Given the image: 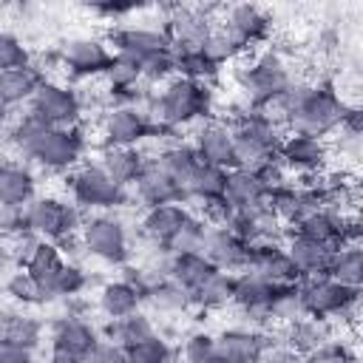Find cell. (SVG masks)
<instances>
[{"label":"cell","mask_w":363,"mask_h":363,"mask_svg":"<svg viewBox=\"0 0 363 363\" xmlns=\"http://www.w3.org/2000/svg\"><path fill=\"white\" fill-rule=\"evenodd\" d=\"M17 233H26V213H23V207L0 204V238H11Z\"/></svg>","instance_id":"obj_54"},{"label":"cell","mask_w":363,"mask_h":363,"mask_svg":"<svg viewBox=\"0 0 363 363\" xmlns=\"http://www.w3.org/2000/svg\"><path fill=\"white\" fill-rule=\"evenodd\" d=\"M91 11L99 14V17H108V20H113V23H122L128 14L139 11V6H136V3H94Z\"/></svg>","instance_id":"obj_55"},{"label":"cell","mask_w":363,"mask_h":363,"mask_svg":"<svg viewBox=\"0 0 363 363\" xmlns=\"http://www.w3.org/2000/svg\"><path fill=\"white\" fill-rule=\"evenodd\" d=\"M201 255L221 272H244L247 269V255H250V244H244L238 235H233L227 227H210L204 233V244H201Z\"/></svg>","instance_id":"obj_20"},{"label":"cell","mask_w":363,"mask_h":363,"mask_svg":"<svg viewBox=\"0 0 363 363\" xmlns=\"http://www.w3.org/2000/svg\"><path fill=\"white\" fill-rule=\"evenodd\" d=\"M133 199L142 204V207H156V204H173V201H182L184 204V193L182 187L162 170V164L156 159H145L133 187H130Z\"/></svg>","instance_id":"obj_21"},{"label":"cell","mask_w":363,"mask_h":363,"mask_svg":"<svg viewBox=\"0 0 363 363\" xmlns=\"http://www.w3.org/2000/svg\"><path fill=\"white\" fill-rule=\"evenodd\" d=\"M3 292L17 303V306H23V309H28V306H43V303H48V295H45V289L23 269V267H17L9 278H6V284H3Z\"/></svg>","instance_id":"obj_43"},{"label":"cell","mask_w":363,"mask_h":363,"mask_svg":"<svg viewBox=\"0 0 363 363\" xmlns=\"http://www.w3.org/2000/svg\"><path fill=\"white\" fill-rule=\"evenodd\" d=\"M173 60H176V77H184V79H193V82H201L210 88L221 74V65H216L204 54V48L201 51H173Z\"/></svg>","instance_id":"obj_42"},{"label":"cell","mask_w":363,"mask_h":363,"mask_svg":"<svg viewBox=\"0 0 363 363\" xmlns=\"http://www.w3.org/2000/svg\"><path fill=\"white\" fill-rule=\"evenodd\" d=\"M85 363H128V354H125V346H119L113 340H105L99 335V340L91 349V354H88Z\"/></svg>","instance_id":"obj_53"},{"label":"cell","mask_w":363,"mask_h":363,"mask_svg":"<svg viewBox=\"0 0 363 363\" xmlns=\"http://www.w3.org/2000/svg\"><path fill=\"white\" fill-rule=\"evenodd\" d=\"M111 57H113L111 45L99 37H71L60 48L62 71L74 79H82V82L102 79V74L111 65Z\"/></svg>","instance_id":"obj_13"},{"label":"cell","mask_w":363,"mask_h":363,"mask_svg":"<svg viewBox=\"0 0 363 363\" xmlns=\"http://www.w3.org/2000/svg\"><path fill=\"white\" fill-rule=\"evenodd\" d=\"M233 128V147H235V167H261L269 159H278V147L284 139V128L272 122L264 111L244 108L230 122Z\"/></svg>","instance_id":"obj_2"},{"label":"cell","mask_w":363,"mask_h":363,"mask_svg":"<svg viewBox=\"0 0 363 363\" xmlns=\"http://www.w3.org/2000/svg\"><path fill=\"white\" fill-rule=\"evenodd\" d=\"M193 150L204 164L233 170L235 167V147H233V128L224 119H204L196 125L193 133Z\"/></svg>","instance_id":"obj_17"},{"label":"cell","mask_w":363,"mask_h":363,"mask_svg":"<svg viewBox=\"0 0 363 363\" xmlns=\"http://www.w3.org/2000/svg\"><path fill=\"white\" fill-rule=\"evenodd\" d=\"M153 332H159L156 323H153V318H150L145 309H139V312H130V315H125V318L105 320L102 337H105V340H113V343H119V346L128 349V346H133V343L150 337Z\"/></svg>","instance_id":"obj_35"},{"label":"cell","mask_w":363,"mask_h":363,"mask_svg":"<svg viewBox=\"0 0 363 363\" xmlns=\"http://www.w3.org/2000/svg\"><path fill=\"white\" fill-rule=\"evenodd\" d=\"M332 159V145L329 139H315V136H301V133H284L281 147H278V162L289 176L309 179L320 176Z\"/></svg>","instance_id":"obj_12"},{"label":"cell","mask_w":363,"mask_h":363,"mask_svg":"<svg viewBox=\"0 0 363 363\" xmlns=\"http://www.w3.org/2000/svg\"><path fill=\"white\" fill-rule=\"evenodd\" d=\"M343 221H346V216L320 207V210L303 216V218L292 227V233H298V235H303V238H312V241H318V244H326V247L337 250V247H343Z\"/></svg>","instance_id":"obj_29"},{"label":"cell","mask_w":363,"mask_h":363,"mask_svg":"<svg viewBox=\"0 0 363 363\" xmlns=\"http://www.w3.org/2000/svg\"><path fill=\"white\" fill-rule=\"evenodd\" d=\"M85 284H88V275H85V269H82L79 264H74V261H68V258H65L62 269L57 272L54 284L48 286V301H51V298L68 301V298L79 295V292L85 289Z\"/></svg>","instance_id":"obj_47"},{"label":"cell","mask_w":363,"mask_h":363,"mask_svg":"<svg viewBox=\"0 0 363 363\" xmlns=\"http://www.w3.org/2000/svg\"><path fill=\"white\" fill-rule=\"evenodd\" d=\"M301 363H357V354L346 340L335 337V340L312 349L309 354H303Z\"/></svg>","instance_id":"obj_51"},{"label":"cell","mask_w":363,"mask_h":363,"mask_svg":"<svg viewBox=\"0 0 363 363\" xmlns=\"http://www.w3.org/2000/svg\"><path fill=\"white\" fill-rule=\"evenodd\" d=\"M37 196V176L23 162H6L0 167V204L26 207Z\"/></svg>","instance_id":"obj_28"},{"label":"cell","mask_w":363,"mask_h":363,"mask_svg":"<svg viewBox=\"0 0 363 363\" xmlns=\"http://www.w3.org/2000/svg\"><path fill=\"white\" fill-rule=\"evenodd\" d=\"M267 343V332L250 326H227L216 335L221 363H258Z\"/></svg>","instance_id":"obj_22"},{"label":"cell","mask_w":363,"mask_h":363,"mask_svg":"<svg viewBox=\"0 0 363 363\" xmlns=\"http://www.w3.org/2000/svg\"><path fill=\"white\" fill-rule=\"evenodd\" d=\"M284 250L292 258V264L301 272V278L326 275L329 272V264H332V255H335L332 247L318 244L312 238H303V235H298L292 230H286V235H284Z\"/></svg>","instance_id":"obj_23"},{"label":"cell","mask_w":363,"mask_h":363,"mask_svg":"<svg viewBox=\"0 0 363 363\" xmlns=\"http://www.w3.org/2000/svg\"><path fill=\"white\" fill-rule=\"evenodd\" d=\"M65 184H68L71 201L82 213H105V210H116L128 201V190H122L116 182H111L108 173L96 162H79L68 173Z\"/></svg>","instance_id":"obj_7"},{"label":"cell","mask_w":363,"mask_h":363,"mask_svg":"<svg viewBox=\"0 0 363 363\" xmlns=\"http://www.w3.org/2000/svg\"><path fill=\"white\" fill-rule=\"evenodd\" d=\"M43 337H45V323L34 312L17 309V312H6L0 320V340H6V343L26 346V349L37 352Z\"/></svg>","instance_id":"obj_31"},{"label":"cell","mask_w":363,"mask_h":363,"mask_svg":"<svg viewBox=\"0 0 363 363\" xmlns=\"http://www.w3.org/2000/svg\"><path fill=\"white\" fill-rule=\"evenodd\" d=\"M28 62H31V51L26 48V43L11 31H0V74L23 68Z\"/></svg>","instance_id":"obj_50"},{"label":"cell","mask_w":363,"mask_h":363,"mask_svg":"<svg viewBox=\"0 0 363 363\" xmlns=\"http://www.w3.org/2000/svg\"><path fill=\"white\" fill-rule=\"evenodd\" d=\"M96 164L108 173L111 182H116L122 190H130L142 164H145V153L139 147H113V145H102Z\"/></svg>","instance_id":"obj_27"},{"label":"cell","mask_w":363,"mask_h":363,"mask_svg":"<svg viewBox=\"0 0 363 363\" xmlns=\"http://www.w3.org/2000/svg\"><path fill=\"white\" fill-rule=\"evenodd\" d=\"M6 162H9V159H6V150H3V145H0V167H3Z\"/></svg>","instance_id":"obj_58"},{"label":"cell","mask_w":363,"mask_h":363,"mask_svg":"<svg viewBox=\"0 0 363 363\" xmlns=\"http://www.w3.org/2000/svg\"><path fill=\"white\" fill-rule=\"evenodd\" d=\"M102 142L113 147H142L150 136L153 122L142 105H111L102 113Z\"/></svg>","instance_id":"obj_14"},{"label":"cell","mask_w":363,"mask_h":363,"mask_svg":"<svg viewBox=\"0 0 363 363\" xmlns=\"http://www.w3.org/2000/svg\"><path fill=\"white\" fill-rule=\"evenodd\" d=\"M6 128H9V111L0 105V136L6 133Z\"/></svg>","instance_id":"obj_57"},{"label":"cell","mask_w":363,"mask_h":363,"mask_svg":"<svg viewBox=\"0 0 363 363\" xmlns=\"http://www.w3.org/2000/svg\"><path fill=\"white\" fill-rule=\"evenodd\" d=\"M26 111H31L48 128H74L82 122V113H85L79 91L60 79H43V85L37 88Z\"/></svg>","instance_id":"obj_9"},{"label":"cell","mask_w":363,"mask_h":363,"mask_svg":"<svg viewBox=\"0 0 363 363\" xmlns=\"http://www.w3.org/2000/svg\"><path fill=\"white\" fill-rule=\"evenodd\" d=\"M85 153V133L82 122L74 128H45L43 136L31 145L28 162L45 173H71Z\"/></svg>","instance_id":"obj_8"},{"label":"cell","mask_w":363,"mask_h":363,"mask_svg":"<svg viewBox=\"0 0 363 363\" xmlns=\"http://www.w3.org/2000/svg\"><path fill=\"white\" fill-rule=\"evenodd\" d=\"M247 269L267 278L272 286H286V284H298L301 272L295 269L292 258L284 250V241H261V244H250V255H247Z\"/></svg>","instance_id":"obj_19"},{"label":"cell","mask_w":363,"mask_h":363,"mask_svg":"<svg viewBox=\"0 0 363 363\" xmlns=\"http://www.w3.org/2000/svg\"><path fill=\"white\" fill-rule=\"evenodd\" d=\"M204 54H207L216 65H227V62L238 60V57L247 54V51L216 23V28H213V34H210V40H207V45H204Z\"/></svg>","instance_id":"obj_49"},{"label":"cell","mask_w":363,"mask_h":363,"mask_svg":"<svg viewBox=\"0 0 363 363\" xmlns=\"http://www.w3.org/2000/svg\"><path fill=\"white\" fill-rule=\"evenodd\" d=\"M303 315H306V309H303L298 284H286V286H275L272 289V298H269V306H267L269 326H281L284 329V326L295 323Z\"/></svg>","instance_id":"obj_40"},{"label":"cell","mask_w":363,"mask_h":363,"mask_svg":"<svg viewBox=\"0 0 363 363\" xmlns=\"http://www.w3.org/2000/svg\"><path fill=\"white\" fill-rule=\"evenodd\" d=\"M125 354H128V363H173L176 360V349L162 332H153L150 337L128 346Z\"/></svg>","instance_id":"obj_45"},{"label":"cell","mask_w":363,"mask_h":363,"mask_svg":"<svg viewBox=\"0 0 363 363\" xmlns=\"http://www.w3.org/2000/svg\"><path fill=\"white\" fill-rule=\"evenodd\" d=\"M272 284L250 269L235 272V286H233V306L247 318L250 329L267 332L269 329V318H267V306L272 298Z\"/></svg>","instance_id":"obj_16"},{"label":"cell","mask_w":363,"mask_h":363,"mask_svg":"<svg viewBox=\"0 0 363 363\" xmlns=\"http://www.w3.org/2000/svg\"><path fill=\"white\" fill-rule=\"evenodd\" d=\"M213 272H216V267L201 252H179V255H170V261H167V278L176 281L187 292H193L199 284H204Z\"/></svg>","instance_id":"obj_36"},{"label":"cell","mask_w":363,"mask_h":363,"mask_svg":"<svg viewBox=\"0 0 363 363\" xmlns=\"http://www.w3.org/2000/svg\"><path fill=\"white\" fill-rule=\"evenodd\" d=\"M3 315H6V309H3V306H0V320H3Z\"/></svg>","instance_id":"obj_60"},{"label":"cell","mask_w":363,"mask_h":363,"mask_svg":"<svg viewBox=\"0 0 363 363\" xmlns=\"http://www.w3.org/2000/svg\"><path fill=\"white\" fill-rule=\"evenodd\" d=\"M113 54H125L133 60H145L156 51H167L170 40L164 34V28H153V26H136V23H119L108 31V40Z\"/></svg>","instance_id":"obj_18"},{"label":"cell","mask_w":363,"mask_h":363,"mask_svg":"<svg viewBox=\"0 0 363 363\" xmlns=\"http://www.w3.org/2000/svg\"><path fill=\"white\" fill-rule=\"evenodd\" d=\"M326 275L349 289H360L363 286V247H337Z\"/></svg>","instance_id":"obj_41"},{"label":"cell","mask_w":363,"mask_h":363,"mask_svg":"<svg viewBox=\"0 0 363 363\" xmlns=\"http://www.w3.org/2000/svg\"><path fill=\"white\" fill-rule=\"evenodd\" d=\"M179 354H182L184 363H221L218 346H216V335H210V332H204V329L190 332V335L182 340Z\"/></svg>","instance_id":"obj_46"},{"label":"cell","mask_w":363,"mask_h":363,"mask_svg":"<svg viewBox=\"0 0 363 363\" xmlns=\"http://www.w3.org/2000/svg\"><path fill=\"white\" fill-rule=\"evenodd\" d=\"M204 233H207V221L199 216V213H190L184 218V224L162 244L170 255H179V252H201V244H204Z\"/></svg>","instance_id":"obj_44"},{"label":"cell","mask_w":363,"mask_h":363,"mask_svg":"<svg viewBox=\"0 0 363 363\" xmlns=\"http://www.w3.org/2000/svg\"><path fill=\"white\" fill-rule=\"evenodd\" d=\"M145 113L150 116L153 125L179 130V128H190L199 125L204 119H210L213 113V88L184 79V77H173L164 85H159L156 91L150 88L147 99H145Z\"/></svg>","instance_id":"obj_1"},{"label":"cell","mask_w":363,"mask_h":363,"mask_svg":"<svg viewBox=\"0 0 363 363\" xmlns=\"http://www.w3.org/2000/svg\"><path fill=\"white\" fill-rule=\"evenodd\" d=\"M156 162L162 164V170L184 190V184L190 182V176L196 173V167L201 164V159H199V153L193 150V145L190 142H173L170 147H164L159 156H156Z\"/></svg>","instance_id":"obj_39"},{"label":"cell","mask_w":363,"mask_h":363,"mask_svg":"<svg viewBox=\"0 0 363 363\" xmlns=\"http://www.w3.org/2000/svg\"><path fill=\"white\" fill-rule=\"evenodd\" d=\"M298 289L309 318H323V320H332L335 326H352L357 320L360 289H349L329 275L301 278Z\"/></svg>","instance_id":"obj_3"},{"label":"cell","mask_w":363,"mask_h":363,"mask_svg":"<svg viewBox=\"0 0 363 363\" xmlns=\"http://www.w3.org/2000/svg\"><path fill=\"white\" fill-rule=\"evenodd\" d=\"M255 176H258V182H261V187L267 190V196H269L272 190H278V187H284V184L292 182V176L284 170V164H281L278 159H269V162H264L261 167H255Z\"/></svg>","instance_id":"obj_52"},{"label":"cell","mask_w":363,"mask_h":363,"mask_svg":"<svg viewBox=\"0 0 363 363\" xmlns=\"http://www.w3.org/2000/svg\"><path fill=\"white\" fill-rule=\"evenodd\" d=\"M23 213H26V230L40 241H51V244L74 241L85 221V213L74 201H65L60 196H40V193L23 207Z\"/></svg>","instance_id":"obj_4"},{"label":"cell","mask_w":363,"mask_h":363,"mask_svg":"<svg viewBox=\"0 0 363 363\" xmlns=\"http://www.w3.org/2000/svg\"><path fill=\"white\" fill-rule=\"evenodd\" d=\"M96 309L105 320H116V318H125L130 312H139L142 309V292L136 284H130L128 278H113V281H105L96 292Z\"/></svg>","instance_id":"obj_25"},{"label":"cell","mask_w":363,"mask_h":363,"mask_svg":"<svg viewBox=\"0 0 363 363\" xmlns=\"http://www.w3.org/2000/svg\"><path fill=\"white\" fill-rule=\"evenodd\" d=\"M224 201L233 210H250L267 201V190L261 187L255 170L250 167H233L227 170V182H224Z\"/></svg>","instance_id":"obj_30"},{"label":"cell","mask_w":363,"mask_h":363,"mask_svg":"<svg viewBox=\"0 0 363 363\" xmlns=\"http://www.w3.org/2000/svg\"><path fill=\"white\" fill-rule=\"evenodd\" d=\"M233 286H235V275L216 269L204 284H199L190 292V306L199 312H221L233 306Z\"/></svg>","instance_id":"obj_33"},{"label":"cell","mask_w":363,"mask_h":363,"mask_svg":"<svg viewBox=\"0 0 363 363\" xmlns=\"http://www.w3.org/2000/svg\"><path fill=\"white\" fill-rule=\"evenodd\" d=\"M193 210L182 201H173V204H156V207H145L142 218H139V233L142 238L147 241H156V244H164L182 224L184 218L190 216Z\"/></svg>","instance_id":"obj_26"},{"label":"cell","mask_w":363,"mask_h":363,"mask_svg":"<svg viewBox=\"0 0 363 363\" xmlns=\"http://www.w3.org/2000/svg\"><path fill=\"white\" fill-rule=\"evenodd\" d=\"M142 77H145V85H164L167 79L176 77V60H173V48L167 51H156L150 57H145L142 62Z\"/></svg>","instance_id":"obj_48"},{"label":"cell","mask_w":363,"mask_h":363,"mask_svg":"<svg viewBox=\"0 0 363 363\" xmlns=\"http://www.w3.org/2000/svg\"><path fill=\"white\" fill-rule=\"evenodd\" d=\"M244 51L255 48L258 43H264L272 31V17L267 14V9L255 6V3H235L227 6L221 11V17L216 20Z\"/></svg>","instance_id":"obj_15"},{"label":"cell","mask_w":363,"mask_h":363,"mask_svg":"<svg viewBox=\"0 0 363 363\" xmlns=\"http://www.w3.org/2000/svg\"><path fill=\"white\" fill-rule=\"evenodd\" d=\"M40 85H43V77L31 65H23V68H14V71H3L0 74V105L6 111L23 108V105L28 108V102L37 94Z\"/></svg>","instance_id":"obj_32"},{"label":"cell","mask_w":363,"mask_h":363,"mask_svg":"<svg viewBox=\"0 0 363 363\" xmlns=\"http://www.w3.org/2000/svg\"><path fill=\"white\" fill-rule=\"evenodd\" d=\"M99 332L79 315H62L48 332V363H85Z\"/></svg>","instance_id":"obj_10"},{"label":"cell","mask_w":363,"mask_h":363,"mask_svg":"<svg viewBox=\"0 0 363 363\" xmlns=\"http://www.w3.org/2000/svg\"><path fill=\"white\" fill-rule=\"evenodd\" d=\"M3 261H9V258L3 255V241H0V264H3Z\"/></svg>","instance_id":"obj_59"},{"label":"cell","mask_w":363,"mask_h":363,"mask_svg":"<svg viewBox=\"0 0 363 363\" xmlns=\"http://www.w3.org/2000/svg\"><path fill=\"white\" fill-rule=\"evenodd\" d=\"M162 28L173 51H201L216 28V17H213V9L173 6Z\"/></svg>","instance_id":"obj_11"},{"label":"cell","mask_w":363,"mask_h":363,"mask_svg":"<svg viewBox=\"0 0 363 363\" xmlns=\"http://www.w3.org/2000/svg\"><path fill=\"white\" fill-rule=\"evenodd\" d=\"M79 247L85 250L88 258H96V261L111 264V267L128 264V258L133 252L130 233H128L125 221L111 216V213L85 216L82 230H79Z\"/></svg>","instance_id":"obj_6"},{"label":"cell","mask_w":363,"mask_h":363,"mask_svg":"<svg viewBox=\"0 0 363 363\" xmlns=\"http://www.w3.org/2000/svg\"><path fill=\"white\" fill-rule=\"evenodd\" d=\"M335 329H337V326H335L332 320L303 315V318H298L295 323L284 326L278 335H281V340H284L298 357H303V354H309L312 349H318V346L335 340Z\"/></svg>","instance_id":"obj_24"},{"label":"cell","mask_w":363,"mask_h":363,"mask_svg":"<svg viewBox=\"0 0 363 363\" xmlns=\"http://www.w3.org/2000/svg\"><path fill=\"white\" fill-rule=\"evenodd\" d=\"M0 363H34V352L26 346H14L0 340Z\"/></svg>","instance_id":"obj_56"},{"label":"cell","mask_w":363,"mask_h":363,"mask_svg":"<svg viewBox=\"0 0 363 363\" xmlns=\"http://www.w3.org/2000/svg\"><path fill=\"white\" fill-rule=\"evenodd\" d=\"M292 82H298L286 65V60L278 51H261L250 57V62L238 71V85L244 91L247 108L264 111L272 105Z\"/></svg>","instance_id":"obj_5"},{"label":"cell","mask_w":363,"mask_h":363,"mask_svg":"<svg viewBox=\"0 0 363 363\" xmlns=\"http://www.w3.org/2000/svg\"><path fill=\"white\" fill-rule=\"evenodd\" d=\"M142 306H150L153 312H159V315H184L187 309H193L190 306V292L187 289H182L176 281H170V278H159L150 289H145V295H142Z\"/></svg>","instance_id":"obj_34"},{"label":"cell","mask_w":363,"mask_h":363,"mask_svg":"<svg viewBox=\"0 0 363 363\" xmlns=\"http://www.w3.org/2000/svg\"><path fill=\"white\" fill-rule=\"evenodd\" d=\"M62 264H65V252H62V247L60 244H51V241H40L37 247H34V252L28 255V261L23 264V269L45 289V295H48V286L54 284V278H57V272L62 269Z\"/></svg>","instance_id":"obj_38"},{"label":"cell","mask_w":363,"mask_h":363,"mask_svg":"<svg viewBox=\"0 0 363 363\" xmlns=\"http://www.w3.org/2000/svg\"><path fill=\"white\" fill-rule=\"evenodd\" d=\"M224 182H227V170L221 167H213V164H199L196 173L190 176V182L184 184V204L187 201H196L199 207L207 204V201H216V199H224Z\"/></svg>","instance_id":"obj_37"}]
</instances>
